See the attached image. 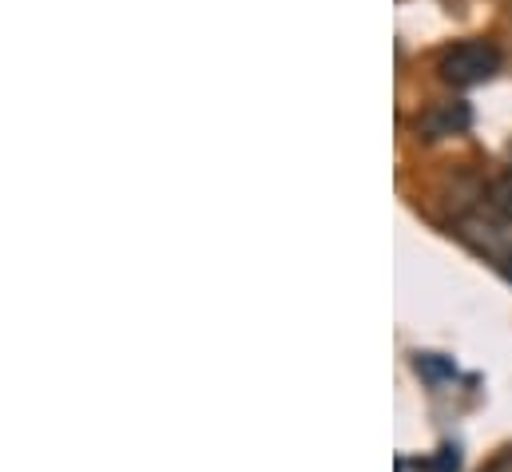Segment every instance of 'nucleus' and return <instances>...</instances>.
<instances>
[{
	"label": "nucleus",
	"instance_id": "obj_4",
	"mask_svg": "<svg viewBox=\"0 0 512 472\" xmlns=\"http://www.w3.org/2000/svg\"><path fill=\"white\" fill-rule=\"evenodd\" d=\"M489 207H493L501 219H509L512 223V167L509 171H501V175L489 183Z\"/></svg>",
	"mask_w": 512,
	"mask_h": 472
},
{
	"label": "nucleus",
	"instance_id": "obj_5",
	"mask_svg": "<svg viewBox=\"0 0 512 472\" xmlns=\"http://www.w3.org/2000/svg\"><path fill=\"white\" fill-rule=\"evenodd\" d=\"M413 365H417V373H425L429 381H441V377H453V373H457V365L441 354H417Z\"/></svg>",
	"mask_w": 512,
	"mask_h": 472
},
{
	"label": "nucleus",
	"instance_id": "obj_1",
	"mask_svg": "<svg viewBox=\"0 0 512 472\" xmlns=\"http://www.w3.org/2000/svg\"><path fill=\"white\" fill-rule=\"evenodd\" d=\"M437 72L449 88H477L501 72V48L493 40H461L441 52Z\"/></svg>",
	"mask_w": 512,
	"mask_h": 472
},
{
	"label": "nucleus",
	"instance_id": "obj_6",
	"mask_svg": "<svg viewBox=\"0 0 512 472\" xmlns=\"http://www.w3.org/2000/svg\"><path fill=\"white\" fill-rule=\"evenodd\" d=\"M481 472H512V449L497 453V457H493V461H489V465H485Z\"/></svg>",
	"mask_w": 512,
	"mask_h": 472
},
{
	"label": "nucleus",
	"instance_id": "obj_2",
	"mask_svg": "<svg viewBox=\"0 0 512 472\" xmlns=\"http://www.w3.org/2000/svg\"><path fill=\"white\" fill-rule=\"evenodd\" d=\"M457 235L465 238L477 254L497 258V266L512 254V223L509 219H501L497 211H493V215H485L481 207H473V211L457 215Z\"/></svg>",
	"mask_w": 512,
	"mask_h": 472
},
{
	"label": "nucleus",
	"instance_id": "obj_3",
	"mask_svg": "<svg viewBox=\"0 0 512 472\" xmlns=\"http://www.w3.org/2000/svg\"><path fill=\"white\" fill-rule=\"evenodd\" d=\"M469 123H473V108L465 100H437V104H429L425 112L413 116V131H417V139L437 143V139H449V135H465Z\"/></svg>",
	"mask_w": 512,
	"mask_h": 472
},
{
	"label": "nucleus",
	"instance_id": "obj_7",
	"mask_svg": "<svg viewBox=\"0 0 512 472\" xmlns=\"http://www.w3.org/2000/svg\"><path fill=\"white\" fill-rule=\"evenodd\" d=\"M501 274H505V278H509V282H512V254H509V258H505V262H501Z\"/></svg>",
	"mask_w": 512,
	"mask_h": 472
}]
</instances>
